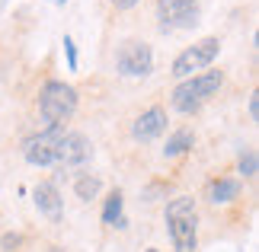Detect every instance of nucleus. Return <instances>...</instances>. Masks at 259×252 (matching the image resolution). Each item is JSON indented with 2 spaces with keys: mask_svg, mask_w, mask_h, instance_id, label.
Segmentation results:
<instances>
[{
  "mask_svg": "<svg viewBox=\"0 0 259 252\" xmlns=\"http://www.w3.org/2000/svg\"><path fill=\"white\" fill-rule=\"evenodd\" d=\"M93 160V140L80 131H64L61 144H58V169H83Z\"/></svg>",
  "mask_w": 259,
  "mask_h": 252,
  "instance_id": "6e6552de",
  "label": "nucleus"
},
{
  "mask_svg": "<svg viewBox=\"0 0 259 252\" xmlns=\"http://www.w3.org/2000/svg\"><path fill=\"white\" fill-rule=\"evenodd\" d=\"M122 217H125V195H122V188H112L103 201V224L115 227Z\"/></svg>",
  "mask_w": 259,
  "mask_h": 252,
  "instance_id": "ddd939ff",
  "label": "nucleus"
},
{
  "mask_svg": "<svg viewBox=\"0 0 259 252\" xmlns=\"http://www.w3.org/2000/svg\"><path fill=\"white\" fill-rule=\"evenodd\" d=\"M23 233H13V230H7L4 236H0V252H19L23 249Z\"/></svg>",
  "mask_w": 259,
  "mask_h": 252,
  "instance_id": "dca6fc26",
  "label": "nucleus"
},
{
  "mask_svg": "<svg viewBox=\"0 0 259 252\" xmlns=\"http://www.w3.org/2000/svg\"><path fill=\"white\" fill-rule=\"evenodd\" d=\"M192 147H195V131L192 128H176L163 144V160H176V157L189 154Z\"/></svg>",
  "mask_w": 259,
  "mask_h": 252,
  "instance_id": "f8f14e48",
  "label": "nucleus"
},
{
  "mask_svg": "<svg viewBox=\"0 0 259 252\" xmlns=\"http://www.w3.org/2000/svg\"><path fill=\"white\" fill-rule=\"evenodd\" d=\"M52 4H58V7H64V4H67V0H52Z\"/></svg>",
  "mask_w": 259,
  "mask_h": 252,
  "instance_id": "412c9836",
  "label": "nucleus"
},
{
  "mask_svg": "<svg viewBox=\"0 0 259 252\" xmlns=\"http://www.w3.org/2000/svg\"><path fill=\"white\" fill-rule=\"evenodd\" d=\"M147 252H157V249H147Z\"/></svg>",
  "mask_w": 259,
  "mask_h": 252,
  "instance_id": "4be33fe9",
  "label": "nucleus"
},
{
  "mask_svg": "<svg viewBox=\"0 0 259 252\" xmlns=\"http://www.w3.org/2000/svg\"><path fill=\"white\" fill-rule=\"evenodd\" d=\"M64 55H67V70H77V48L71 35H64Z\"/></svg>",
  "mask_w": 259,
  "mask_h": 252,
  "instance_id": "f3484780",
  "label": "nucleus"
},
{
  "mask_svg": "<svg viewBox=\"0 0 259 252\" xmlns=\"http://www.w3.org/2000/svg\"><path fill=\"white\" fill-rule=\"evenodd\" d=\"M115 10H132V7H138V0H109Z\"/></svg>",
  "mask_w": 259,
  "mask_h": 252,
  "instance_id": "6ab92c4d",
  "label": "nucleus"
},
{
  "mask_svg": "<svg viewBox=\"0 0 259 252\" xmlns=\"http://www.w3.org/2000/svg\"><path fill=\"white\" fill-rule=\"evenodd\" d=\"M157 19L160 32L192 29L198 23V0H157Z\"/></svg>",
  "mask_w": 259,
  "mask_h": 252,
  "instance_id": "0eeeda50",
  "label": "nucleus"
},
{
  "mask_svg": "<svg viewBox=\"0 0 259 252\" xmlns=\"http://www.w3.org/2000/svg\"><path fill=\"white\" fill-rule=\"evenodd\" d=\"M166 109L163 106H147L141 115L132 122V137L138 140V144H151V140H157L166 131Z\"/></svg>",
  "mask_w": 259,
  "mask_h": 252,
  "instance_id": "9d476101",
  "label": "nucleus"
},
{
  "mask_svg": "<svg viewBox=\"0 0 259 252\" xmlns=\"http://www.w3.org/2000/svg\"><path fill=\"white\" fill-rule=\"evenodd\" d=\"M246 112H250V122H256V118H259V93H256V89L250 93V103H246Z\"/></svg>",
  "mask_w": 259,
  "mask_h": 252,
  "instance_id": "a211bd4d",
  "label": "nucleus"
},
{
  "mask_svg": "<svg viewBox=\"0 0 259 252\" xmlns=\"http://www.w3.org/2000/svg\"><path fill=\"white\" fill-rule=\"evenodd\" d=\"M99 191H103V179H99L96 173H80L74 179V195L83 201H93V198H99Z\"/></svg>",
  "mask_w": 259,
  "mask_h": 252,
  "instance_id": "4468645a",
  "label": "nucleus"
},
{
  "mask_svg": "<svg viewBox=\"0 0 259 252\" xmlns=\"http://www.w3.org/2000/svg\"><path fill=\"white\" fill-rule=\"evenodd\" d=\"M237 173H240L243 179H256V173H259V157H256L253 147H243L240 150V157H237Z\"/></svg>",
  "mask_w": 259,
  "mask_h": 252,
  "instance_id": "2eb2a0df",
  "label": "nucleus"
},
{
  "mask_svg": "<svg viewBox=\"0 0 259 252\" xmlns=\"http://www.w3.org/2000/svg\"><path fill=\"white\" fill-rule=\"evenodd\" d=\"M166 233L176 252H195L198 249V208L192 195H176L163 208Z\"/></svg>",
  "mask_w": 259,
  "mask_h": 252,
  "instance_id": "f03ea898",
  "label": "nucleus"
},
{
  "mask_svg": "<svg viewBox=\"0 0 259 252\" xmlns=\"http://www.w3.org/2000/svg\"><path fill=\"white\" fill-rule=\"evenodd\" d=\"M32 201H35L38 214L48 217V224H61L64 220V198H61V188H58L55 179H42L32 188Z\"/></svg>",
  "mask_w": 259,
  "mask_h": 252,
  "instance_id": "1a4fd4ad",
  "label": "nucleus"
},
{
  "mask_svg": "<svg viewBox=\"0 0 259 252\" xmlns=\"http://www.w3.org/2000/svg\"><path fill=\"white\" fill-rule=\"evenodd\" d=\"M61 137H64V125H45L42 131L23 137L19 150H23L26 163H32V166H55L58 163V144H61Z\"/></svg>",
  "mask_w": 259,
  "mask_h": 252,
  "instance_id": "39448f33",
  "label": "nucleus"
},
{
  "mask_svg": "<svg viewBox=\"0 0 259 252\" xmlns=\"http://www.w3.org/2000/svg\"><path fill=\"white\" fill-rule=\"evenodd\" d=\"M48 252H64V249H61V246H52V249H48Z\"/></svg>",
  "mask_w": 259,
  "mask_h": 252,
  "instance_id": "aec40b11",
  "label": "nucleus"
},
{
  "mask_svg": "<svg viewBox=\"0 0 259 252\" xmlns=\"http://www.w3.org/2000/svg\"><path fill=\"white\" fill-rule=\"evenodd\" d=\"M218 55H221V38H218V35H205V38H198L195 45L183 48V52L173 58L170 74L176 80H186V77H192V74H202V70H208V67L218 61Z\"/></svg>",
  "mask_w": 259,
  "mask_h": 252,
  "instance_id": "20e7f679",
  "label": "nucleus"
},
{
  "mask_svg": "<svg viewBox=\"0 0 259 252\" xmlns=\"http://www.w3.org/2000/svg\"><path fill=\"white\" fill-rule=\"evenodd\" d=\"M118 77H147L154 70V48L144 38H125L115 48Z\"/></svg>",
  "mask_w": 259,
  "mask_h": 252,
  "instance_id": "423d86ee",
  "label": "nucleus"
},
{
  "mask_svg": "<svg viewBox=\"0 0 259 252\" xmlns=\"http://www.w3.org/2000/svg\"><path fill=\"white\" fill-rule=\"evenodd\" d=\"M221 86H224V70L208 67L202 74H192V77L179 80L173 86V93H170V106L183 115H195L205 103H211V99L221 93Z\"/></svg>",
  "mask_w": 259,
  "mask_h": 252,
  "instance_id": "f257e3e1",
  "label": "nucleus"
},
{
  "mask_svg": "<svg viewBox=\"0 0 259 252\" xmlns=\"http://www.w3.org/2000/svg\"><path fill=\"white\" fill-rule=\"evenodd\" d=\"M240 191H243V182H240V179L218 176V179H211V182L205 185V198H208V205L221 208V205H231V201H237V198H240Z\"/></svg>",
  "mask_w": 259,
  "mask_h": 252,
  "instance_id": "9b49d317",
  "label": "nucleus"
},
{
  "mask_svg": "<svg viewBox=\"0 0 259 252\" xmlns=\"http://www.w3.org/2000/svg\"><path fill=\"white\" fill-rule=\"evenodd\" d=\"M77 112V89L64 80H45L38 89V118L45 125H64Z\"/></svg>",
  "mask_w": 259,
  "mask_h": 252,
  "instance_id": "7ed1b4c3",
  "label": "nucleus"
}]
</instances>
